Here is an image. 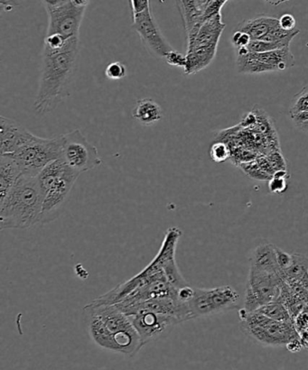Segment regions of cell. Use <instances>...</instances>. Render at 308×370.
Listing matches in <instances>:
<instances>
[{"label": "cell", "instance_id": "1", "mask_svg": "<svg viewBox=\"0 0 308 370\" xmlns=\"http://www.w3.org/2000/svg\"><path fill=\"white\" fill-rule=\"evenodd\" d=\"M181 236L179 228H169L155 259L138 275L119 284L95 302L114 305L124 310L150 301L179 299V290L189 285L175 261Z\"/></svg>", "mask_w": 308, "mask_h": 370}, {"label": "cell", "instance_id": "2", "mask_svg": "<svg viewBox=\"0 0 308 370\" xmlns=\"http://www.w3.org/2000/svg\"><path fill=\"white\" fill-rule=\"evenodd\" d=\"M89 338L99 348L133 357L143 348L131 320L114 305L92 301L82 310Z\"/></svg>", "mask_w": 308, "mask_h": 370}, {"label": "cell", "instance_id": "3", "mask_svg": "<svg viewBox=\"0 0 308 370\" xmlns=\"http://www.w3.org/2000/svg\"><path fill=\"white\" fill-rule=\"evenodd\" d=\"M79 38L71 39L58 50L43 49L41 74L34 108L45 115L54 111L67 95L77 66Z\"/></svg>", "mask_w": 308, "mask_h": 370}, {"label": "cell", "instance_id": "4", "mask_svg": "<svg viewBox=\"0 0 308 370\" xmlns=\"http://www.w3.org/2000/svg\"><path fill=\"white\" fill-rule=\"evenodd\" d=\"M43 199L38 177L22 174L0 201V229L28 230L40 223Z\"/></svg>", "mask_w": 308, "mask_h": 370}, {"label": "cell", "instance_id": "5", "mask_svg": "<svg viewBox=\"0 0 308 370\" xmlns=\"http://www.w3.org/2000/svg\"><path fill=\"white\" fill-rule=\"evenodd\" d=\"M79 175L62 158L53 162L38 174V180L43 199L40 223H52L60 215Z\"/></svg>", "mask_w": 308, "mask_h": 370}, {"label": "cell", "instance_id": "6", "mask_svg": "<svg viewBox=\"0 0 308 370\" xmlns=\"http://www.w3.org/2000/svg\"><path fill=\"white\" fill-rule=\"evenodd\" d=\"M241 328L248 337L266 346H286L291 340L300 338L293 323H281L268 318L258 312L240 310Z\"/></svg>", "mask_w": 308, "mask_h": 370}, {"label": "cell", "instance_id": "7", "mask_svg": "<svg viewBox=\"0 0 308 370\" xmlns=\"http://www.w3.org/2000/svg\"><path fill=\"white\" fill-rule=\"evenodd\" d=\"M89 4L86 0L43 1L48 16L46 35H58L65 40L79 38V28Z\"/></svg>", "mask_w": 308, "mask_h": 370}, {"label": "cell", "instance_id": "8", "mask_svg": "<svg viewBox=\"0 0 308 370\" xmlns=\"http://www.w3.org/2000/svg\"><path fill=\"white\" fill-rule=\"evenodd\" d=\"M132 28L141 38L149 54L158 59H165L169 52L175 50L162 34L152 13L148 0H131Z\"/></svg>", "mask_w": 308, "mask_h": 370}, {"label": "cell", "instance_id": "9", "mask_svg": "<svg viewBox=\"0 0 308 370\" xmlns=\"http://www.w3.org/2000/svg\"><path fill=\"white\" fill-rule=\"evenodd\" d=\"M62 148V135L53 138L38 137L10 157L18 164L23 174L38 177L48 165L61 159Z\"/></svg>", "mask_w": 308, "mask_h": 370}, {"label": "cell", "instance_id": "10", "mask_svg": "<svg viewBox=\"0 0 308 370\" xmlns=\"http://www.w3.org/2000/svg\"><path fill=\"white\" fill-rule=\"evenodd\" d=\"M283 284L282 276L278 274L250 267L243 309L248 313H253L268 303L278 300Z\"/></svg>", "mask_w": 308, "mask_h": 370}, {"label": "cell", "instance_id": "11", "mask_svg": "<svg viewBox=\"0 0 308 370\" xmlns=\"http://www.w3.org/2000/svg\"><path fill=\"white\" fill-rule=\"evenodd\" d=\"M62 159L79 174L94 170L102 163L97 148L79 130L62 135Z\"/></svg>", "mask_w": 308, "mask_h": 370}, {"label": "cell", "instance_id": "12", "mask_svg": "<svg viewBox=\"0 0 308 370\" xmlns=\"http://www.w3.org/2000/svg\"><path fill=\"white\" fill-rule=\"evenodd\" d=\"M240 293L231 286L214 288H194L193 298L189 302L194 318L208 317L236 308Z\"/></svg>", "mask_w": 308, "mask_h": 370}, {"label": "cell", "instance_id": "13", "mask_svg": "<svg viewBox=\"0 0 308 370\" xmlns=\"http://www.w3.org/2000/svg\"><path fill=\"white\" fill-rule=\"evenodd\" d=\"M295 56L290 47L266 52H250L237 56L238 72L243 74H260L264 72L285 71L295 65Z\"/></svg>", "mask_w": 308, "mask_h": 370}, {"label": "cell", "instance_id": "14", "mask_svg": "<svg viewBox=\"0 0 308 370\" xmlns=\"http://www.w3.org/2000/svg\"><path fill=\"white\" fill-rule=\"evenodd\" d=\"M128 317L137 330L143 347L149 342L165 338L175 326L181 323L175 317L147 310H139Z\"/></svg>", "mask_w": 308, "mask_h": 370}, {"label": "cell", "instance_id": "15", "mask_svg": "<svg viewBox=\"0 0 308 370\" xmlns=\"http://www.w3.org/2000/svg\"><path fill=\"white\" fill-rule=\"evenodd\" d=\"M38 135L32 134L18 121L0 117V155H11L34 141Z\"/></svg>", "mask_w": 308, "mask_h": 370}, {"label": "cell", "instance_id": "16", "mask_svg": "<svg viewBox=\"0 0 308 370\" xmlns=\"http://www.w3.org/2000/svg\"><path fill=\"white\" fill-rule=\"evenodd\" d=\"M208 4L209 0L177 1L179 12H180L182 21L184 23L185 30L187 33V42L194 38L201 26L207 21L205 11H207Z\"/></svg>", "mask_w": 308, "mask_h": 370}, {"label": "cell", "instance_id": "17", "mask_svg": "<svg viewBox=\"0 0 308 370\" xmlns=\"http://www.w3.org/2000/svg\"><path fill=\"white\" fill-rule=\"evenodd\" d=\"M225 28L226 25L221 21V14L211 16L201 26L194 38L187 42V51L194 48L218 47Z\"/></svg>", "mask_w": 308, "mask_h": 370}, {"label": "cell", "instance_id": "18", "mask_svg": "<svg viewBox=\"0 0 308 370\" xmlns=\"http://www.w3.org/2000/svg\"><path fill=\"white\" fill-rule=\"evenodd\" d=\"M280 26V21L275 16L260 15L240 23L236 30L247 33L253 41H265Z\"/></svg>", "mask_w": 308, "mask_h": 370}, {"label": "cell", "instance_id": "19", "mask_svg": "<svg viewBox=\"0 0 308 370\" xmlns=\"http://www.w3.org/2000/svg\"><path fill=\"white\" fill-rule=\"evenodd\" d=\"M277 247L271 243L258 245L251 257V267L258 270L281 275L277 259Z\"/></svg>", "mask_w": 308, "mask_h": 370}, {"label": "cell", "instance_id": "20", "mask_svg": "<svg viewBox=\"0 0 308 370\" xmlns=\"http://www.w3.org/2000/svg\"><path fill=\"white\" fill-rule=\"evenodd\" d=\"M22 174V169L14 158L0 155V201L5 199Z\"/></svg>", "mask_w": 308, "mask_h": 370}, {"label": "cell", "instance_id": "21", "mask_svg": "<svg viewBox=\"0 0 308 370\" xmlns=\"http://www.w3.org/2000/svg\"><path fill=\"white\" fill-rule=\"evenodd\" d=\"M132 118L141 125H152L162 120L163 111L161 106L152 99H141L132 111Z\"/></svg>", "mask_w": 308, "mask_h": 370}, {"label": "cell", "instance_id": "22", "mask_svg": "<svg viewBox=\"0 0 308 370\" xmlns=\"http://www.w3.org/2000/svg\"><path fill=\"white\" fill-rule=\"evenodd\" d=\"M308 274V257L303 254H292V261L290 267L282 272L285 283H301Z\"/></svg>", "mask_w": 308, "mask_h": 370}, {"label": "cell", "instance_id": "23", "mask_svg": "<svg viewBox=\"0 0 308 370\" xmlns=\"http://www.w3.org/2000/svg\"><path fill=\"white\" fill-rule=\"evenodd\" d=\"M255 312L260 313L261 315L267 316L268 318L277 320V322L293 323V319L291 318L290 313L280 300L268 303V305L261 307Z\"/></svg>", "mask_w": 308, "mask_h": 370}, {"label": "cell", "instance_id": "24", "mask_svg": "<svg viewBox=\"0 0 308 370\" xmlns=\"http://www.w3.org/2000/svg\"><path fill=\"white\" fill-rule=\"evenodd\" d=\"M292 41L293 39H286V40L278 42L251 41L247 49L250 52L276 51L280 50V49L290 47V44Z\"/></svg>", "mask_w": 308, "mask_h": 370}, {"label": "cell", "instance_id": "25", "mask_svg": "<svg viewBox=\"0 0 308 370\" xmlns=\"http://www.w3.org/2000/svg\"><path fill=\"white\" fill-rule=\"evenodd\" d=\"M290 178L287 170H278L268 181V189L273 194H281L287 189V179Z\"/></svg>", "mask_w": 308, "mask_h": 370}, {"label": "cell", "instance_id": "26", "mask_svg": "<svg viewBox=\"0 0 308 370\" xmlns=\"http://www.w3.org/2000/svg\"><path fill=\"white\" fill-rule=\"evenodd\" d=\"M241 169L246 174L248 177L258 181H270L273 176L265 172L260 167L256 160L251 161L250 163H245L238 165Z\"/></svg>", "mask_w": 308, "mask_h": 370}, {"label": "cell", "instance_id": "27", "mask_svg": "<svg viewBox=\"0 0 308 370\" xmlns=\"http://www.w3.org/2000/svg\"><path fill=\"white\" fill-rule=\"evenodd\" d=\"M211 159L215 163H224V162L229 159L231 155L230 147L224 142L216 141L211 145L210 152Z\"/></svg>", "mask_w": 308, "mask_h": 370}, {"label": "cell", "instance_id": "28", "mask_svg": "<svg viewBox=\"0 0 308 370\" xmlns=\"http://www.w3.org/2000/svg\"><path fill=\"white\" fill-rule=\"evenodd\" d=\"M304 111H308V84L299 94L295 95L290 105V115Z\"/></svg>", "mask_w": 308, "mask_h": 370}, {"label": "cell", "instance_id": "29", "mask_svg": "<svg viewBox=\"0 0 308 370\" xmlns=\"http://www.w3.org/2000/svg\"><path fill=\"white\" fill-rule=\"evenodd\" d=\"M105 76L109 80L119 81L127 76V67L121 62H112L105 69Z\"/></svg>", "mask_w": 308, "mask_h": 370}, {"label": "cell", "instance_id": "30", "mask_svg": "<svg viewBox=\"0 0 308 370\" xmlns=\"http://www.w3.org/2000/svg\"><path fill=\"white\" fill-rule=\"evenodd\" d=\"M167 64L173 67L183 68L187 67V56L182 55L177 50L169 52L164 59Z\"/></svg>", "mask_w": 308, "mask_h": 370}, {"label": "cell", "instance_id": "31", "mask_svg": "<svg viewBox=\"0 0 308 370\" xmlns=\"http://www.w3.org/2000/svg\"><path fill=\"white\" fill-rule=\"evenodd\" d=\"M231 44L238 50L241 48H247L251 41V36L247 33L235 30L231 38Z\"/></svg>", "mask_w": 308, "mask_h": 370}, {"label": "cell", "instance_id": "32", "mask_svg": "<svg viewBox=\"0 0 308 370\" xmlns=\"http://www.w3.org/2000/svg\"><path fill=\"white\" fill-rule=\"evenodd\" d=\"M267 158L268 162H270L271 167H273L274 174L278 170H287L286 161H285L283 155L278 153L277 151L270 153Z\"/></svg>", "mask_w": 308, "mask_h": 370}, {"label": "cell", "instance_id": "33", "mask_svg": "<svg viewBox=\"0 0 308 370\" xmlns=\"http://www.w3.org/2000/svg\"><path fill=\"white\" fill-rule=\"evenodd\" d=\"M295 329L299 336L308 330V313H300L293 320Z\"/></svg>", "mask_w": 308, "mask_h": 370}, {"label": "cell", "instance_id": "34", "mask_svg": "<svg viewBox=\"0 0 308 370\" xmlns=\"http://www.w3.org/2000/svg\"><path fill=\"white\" fill-rule=\"evenodd\" d=\"M278 21H280V28L285 31L291 32L297 29V21L293 15L284 14L278 18Z\"/></svg>", "mask_w": 308, "mask_h": 370}, {"label": "cell", "instance_id": "35", "mask_svg": "<svg viewBox=\"0 0 308 370\" xmlns=\"http://www.w3.org/2000/svg\"><path fill=\"white\" fill-rule=\"evenodd\" d=\"M290 116L297 125H301L308 121V111L298 112V113Z\"/></svg>", "mask_w": 308, "mask_h": 370}, {"label": "cell", "instance_id": "36", "mask_svg": "<svg viewBox=\"0 0 308 370\" xmlns=\"http://www.w3.org/2000/svg\"><path fill=\"white\" fill-rule=\"evenodd\" d=\"M286 347L287 349L292 353H297L298 352H300V350L304 348L302 342H301L300 338L291 340L290 342L287 343Z\"/></svg>", "mask_w": 308, "mask_h": 370}, {"label": "cell", "instance_id": "37", "mask_svg": "<svg viewBox=\"0 0 308 370\" xmlns=\"http://www.w3.org/2000/svg\"><path fill=\"white\" fill-rule=\"evenodd\" d=\"M300 340L304 348L308 349V330L300 335Z\"/></svg>", "mask_w": 308, "mask_h": 370}, {"label": "cell", "instance_id": "38", "mask_svg": "<svg viewBox=\"0 0 308 370\" xmlns=\"http://www.w3.org/2000/svg\"><path fill=\"white\" fill-rule=\"evenodd\" d=\"M302 285L306 287V288L308 290V274L306 276L304 277V279L302 280Z\"/></svg>", "mask_w": 308, "mask_h": 370}, {"label": "cell", "instance_id": "39", "mask_svg": "<svg viewBox=\"0 0 308 370\" xmlns=\"http://www.w3.org/2000/svg\"><path fill=\"white\" fill-rule=\"evenodd\" d=\"M300 130H302L304 131H308V121L306 122V123H304L300 125Z\"/></svg>", "mask_w": 308, "mask_h": 370}]
</instances>
